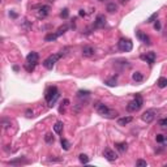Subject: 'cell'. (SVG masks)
<instances>
[{
    "label": "cell",
    "instance_id": "cell-35",
    "mask_svg": "<svg viewBox=\"0 0 167 167\" xmlns=\"http://www.w3.org/2000/svg\"><path fill=\"white\" fill-rule=\"evenodd\" d=\"M26 116H28V118H33V111H31V110H26Z\"/></svg>",
    "mask_w": 167,
    "mask_h": 167
},
{
    "label": "cell",
    "instance_id": "cell-40",
    "mask_svg": "<svg viewBox=\"0 0 167 167\" xmlns=\"http://www.w3.org/2000/svg\"><path fill=\"white\" fill-rule=\"evenodd\" d=\"M166 166H167V164H166Z\"/></svg>",
    "mask_w": 167,
    "mask_h": 167
},
{
    "label": "cell",
    "instance_id": "cell-31",
    "mask_svg": "<svg viewBox=\"0 0 167 167\" xmlns=\"http://www.w3.org/2000/svg\"><path fill=\"white\" fill-rule=\"evenodd\" d=\"M136 166L137 167H147V163H146V161H144V159H137Z\"/></svg>",
    "mask_w": 167,
    "mask_h": 167
},
{
    "label": "cell",
    "instance_id": "cell-5",
    "mask_svg": "<svg viewBox=\"0 0 167 167\" xmlns=\"http://www.w3.org/2000/svg\"><path fill=\"white\" fill-rule=\"evenodd\" d=\"M68 28H69L68 25L62 26V28L57 29V31H55V33H50V34L46 35V37H45V41H46V42H54V41H56L62 34H64L65 31L68 30Z\"/></svg>",
    "mask_w": 167,
    "mask_h": 167
},
{
    "label": "cell",
    "instance_id": "cell-15",
    "mask_svg": "<svg viewBox=\"0 0 167 167\" xmlns=\"http://www.w3.org/2000/svg\"><path fill=\"white\" fill-rule=\"evenodd\" d=\"M132 120H133L132 116H124V118L118 119V124H119V125H127V124H129Z\"/></svg>",
    "mask_w": 167,
    "mask_h": 167
},
{
    "label": "cell",
    "instance_id": "cell-8",
    "mask_svg": "<svg viewBox=\"0 0 167 167\" xmlns=\"http://www.w3.org/2000/svg\"><path fill=\"white\" fill-rule=\"evenodd\" d=\"M103 157H105L108 162H114V161H116V158H118V154H116L112 149L106 147V149L103 150Z\"/></svg>",
    "mask_w": 167,
    "mask_h": 167
},
{
    "label": "cell",
    "instance_id": "cell-34",
    "mask_svg": "<svg viewBox=\"0 0 167 167\" xmlns=\"http://www.w3.org/2000/svg\"><path fill=\"white\" fill-rule=\"evenodd\" d=\"M161 22H159V21H156V24H154V29H156V30H161Z\"/></svg>",
    "mask_w": 167,
    "mask_h": 167
},
{
    "label": "cell",
    "instance_id": "cell-25",
    "mask_svg": "<svg viewBox=\"0 0 167 167\" xmlns=\"http://www.w3.org/2000/svg\"><path fill=\"white\" fill-rule=\"evenodd\" d=\"M62 147L64 150H69V147H71V144H69V141L67 139H62Z\"/></svg>",
    "mask_w": 167,
    "mask_h": 167
},
{
    "label": "cell",
    "instance_id": "cell-11",
    "mask_svg": "<svg viewBox=\"0 0 167 167\" xmlns=\"http://www.w3.org/2000/svg\"><path fill=\"white\" fill-rule=\"evenodd\" d=\"M38 60H39V55L35 51H31L26 56V63H35V64H38Z\"/></svg>",
    "mask_w": 167,
    "mask_h": 167
},
{
    "label": "cell",
    "instance_id": "cell-33",
    "mask_svg": "<svg viewBox=\"0 0 167 167\" xmlns=\"http://www.w3.org/2000/svg\"><path fill=\"white\" fill-rule=\"evenodd\" d=\"M68 105H69V101H68V99H64V101H63L62 107H60V112H64V107H65V106H68Z\"/></svg>",
    "mask_w": 167,
    "mask_h": 167
},
{
    "label": "cell",
    "instance_id": "cell-30",
    "mask_svg": "<svg viewBox=\"0 0 167 167\" xmlns=\"http://www.w3.org/2000/svg\"><path fill=\"white\" fill-rule=\"evenodd\" d=\"M157 17H158V12H156V13L151 14V16H150V17L146 20V24H150V22H153V21H156Z\"/></svg>",
    "mask_w": 167,
    "mask_h": 167
},
{
    "label": "cell",
    "instance_id": "cell-16",
    "mask_svg": "<svg viewBox=\"0 0 167 167\" xmlns=\"http://www.w3.org/2000/svg\"><path fill=\"white\" fill-rule=\"evenodd\" d=\"M26 159L25 158H17V159H11V161L8 162V164H11V166H18V164H22V163H26Z\"/></svg>",
    "mask_w": 167,
    "mask_h": 167
},
{
    "label": "cell",
    "instance_id": "cell-37",
    "mask_svg": "<svg viewBox=\"0 0 167 167\" xmlns=\"http://www.w3.org/2000/svg\"><path fill=\"white\" fill-rule=\"evenodd\" d=\"M78 14H80V16H85V11H84V9H81V11L78 12Z\"/></svg>",
    "mask_w": 167,
    "mask_h": 167
},
{
    "label": "cell",
    "instance_id": "cell-23",
    "mask_svg": "<svg viewBox=\"0 0 167 167\" xmlns=\"http://www.w3.org/2000/svg\"><path fill=\"white\" fill-rule=\"evenodd\" d=\"M157 84H158V86L161 89L166 88V86H167V78H166V77H161V78L158 80V82H157Z\"/></svg>",
    "mask_w": 167,
    "mask_h": 167
},
{
    "label": "cell",
    "instance_id": "cell-17",
    "mask_svg": "<svg viewBox=\"0 0 167 167\" xmlns=\"http://www.w3.org/2000/svg\"><path fill=\"white\" fill-rule=\"evenodd\" d=\"M89 97H90V91H88V90H78L77 91V98H80V99H88Z\"/></svg>",
    "mask_w": 167,
    "mask_h": 167
},
{
    "label": "cell",
    "instance_id": "cell-20",
    "mask_svg": "<svg viewBox=\"0 0 167 167\" xmlns=\"http://www.w3.org/2000/svg\"><path fill=\"white\" fill-rule=\"evenodd\" d=\"M132 80L136 82H141L142 80H144V76H142L141 72H135V73L132 74Z\"/></svg>",
    "mask_w": 167,
    "mask_h": 167
},
{
    "label": "cell",
    "instance_id": "cell-14",
    "mask_svg": "<svg viewBox=\"0 0 167 167\" xmlns=\"http://www.w3.org/2000/svg\"><path fill=\"white\" fill-rule=\"evenodd\" d=\"M48 12H50V7H48V5H42L39 8V11H38V17L45 18L46 16L48 14Z\"/></svg>",
    "mask_w": 167,
    "mask_h": 167
},
{
    "label": "cell",
    "instance_id": "cell-9",
    "mask_svg": "<svg viewBox=\"0 0 167 167\" xmlns=\"http://www.w3.org/2000/svg\"><path fill=\"white\" fill-rule=\"evenodd\" d=\"M136 35H137V38H139V39L141 41L142 43H145V45H147V46H149L150 43H151V42H150L149 35H146V34H145V33H142L141 30H137V31H136Z\"/></svg>",
    "mask_w": 167,
    "mask_h": 167
},
{
    "label": "cell",
    "instance_id": "cell-29",
    "mask_svg": "<svg viewBox=\"0 0 167 167\" xmlns=\"http://www.w3.org/2000/svg\"><path fill=\"white\" fill-rule=\"evenodd\" d=\"M158 125H159V127H162V128H167V116H166V118H162V119H159Z\"/></svg>",
    "mask_w": 167,
    "mask_h": 167
},
{
    "label": "cell",
    "instance_id": "cell-36",
    "mask_svg": "<svg viewBox=\"0 0 167 167\" xmlns=\"http://www.w3.org/2000/svg\"><path fill=\"white\" fill-rule=\"evenodd\" d=\"M9 16L13 17V18H16V17H17V13H14V12H9Z\"/></svg>",
    "mask_w": 167,
    "mask_h": 167
},
{
    "label": "cell",
    "instance_id": "cell-2",
    "mask_svg": "<svg viewBox=\"0 0 167 167\" xmlns=\"http://www.w3.org/2000/svg\"><path fill=\"white\" fill-rule=\"evenodd\" d=\"M45 98H46L47 105L50 106V107H52V106H54V103L56 102V99L59 98V91H57L56 86H48L47 90H46Z\"/></svg>",
    "mask_w": 167,
    "mask_h": 167
},
{
    "label": "cell",
    "instance_id": "cell-24",
    "mask_svg": "<svg viewBox=\"0 0 167 167\" xmlns=\"http://www.w3.org/2000/svg\"><path fill=\"white\" fill-rule=\"evenodd\" d=\"M116 80H118V76H112L111 78L106 80V84H107L108 86H115L116 85Z\"/></svg>",
    "mask_w": 167,
    "mask_h": 167
},
{
    "label": "cell",
    "instance_id": "cell-12",
    "mask_svg": "<svg viewBox=\"0 0 167 167\" xmlns=\"http://www.w3.org/2000/svg\"><path fill=\"white\" fill-rule=\"evenodd\" d=\"M141 59L142 60H146L150 65L154 64V62H156V52H147L146 55H142Z\"/></svg>",
    "mask_w": 167,
    "mask_h": 167
},
{
    "label": "cell",
    "instance_id": "cell-21",
    "mask_svg": "<svg viewBox=\"0 0 167 167\" xmlns=\"http://www.w3.org/2000/svg\"><path fill=\"white\" fill-rule=\"evenodd\" d=\"M156 140H157V142H159V144H167V136L166 135H157Z\"/></svg>",
    "mask_w": 167,
    "mask_h": 167
},
{
    "label": "cell",
    "instance_id": "cell-28",
    "mask_svg": "<svg viewBox=\"0 0 167 167\" xmlns=\"http://www.w3.org/2000/svg\"><path fill=\"white\" fill-rule=\"evenodd\" d=\"M45 141L47 142V144H52V142L55 141V139H54V136H52L51 133H47L46 137H45Z\"/></svg>",
    "mask_w": 167,
    "mask_h": 167
},
{
    "label": "cell",
    "instance_id": "cell-32",
    "mask_svg": "<svg viewBox=\"0 0 167 167\" xmlns=\"http://www.w3.org/2000/svg\"><path fill=\"white\" fill-rule=\"evenodd\" d=\"M68 16H69V11H68V9H67V8L63 9L62 13H60V17L64 18V20H65V18H68Z\"/></svg>",
    "mask_w": 167,
    "mask_h": 167
},
{
    "label": "cell",
    "instance_id": "cell-10",
    "mask_svg": "<svg viewBox=\"0 0 167 167\" xmlns=\"http://www.w3.org/2000/svg\"><path fill=\"white\" fill-rule=\"evenodd\" d=\"M105 25H106V17L103 14H98L95 21H94V26L95 28H103Z\"/></svg>",
    "mask_w": 167,
    "mask_h": 167
},
{
    "label": "cell",
    "instance_id": "cell-4",
    "mask_svg": "<svg viewBox=\"0 0 167 167\" xmlns=\"http://www.w3.org/2000/svg\"><path fill=\"white\" fill-rule=\"evenodd\" d=\"M62 57H63V51L59 52V54L50 55V56L43 62V67H45L46 69H52V68H54V65H55V63H56L59 59H62Z\"/></svg>",
    "mask_w": 167,
    "mask_h": 167
},
{
    "label": "cell",
    "instance_id": "cell-22",
    "mask_svg": "<svg viewBox=\"0 0 167 167\" xmlns=\"http://www.w3.org/2000/svg\"><path fill=\"white\" fill-rule=\"evenodd\" d=\"M54 130H55V133L60 135V133L63 132V123L62 122H56V124L54 125Z\"/></svg>",
    "mask_w": 167,
    "mask_h": 167
},
{
    "label": "cell",
    "instance_id": "cell-26",
    "mask_svg": "<svg viewBox=\"0 0 167 167\" xmlns=\"http://www.w3.org/2000/svg\"><path fill=\"white\" fill-rule=\"evenodd\" d=\"M78 159H80V162H81L82 164L89 163V157L86 156V154H80V156H78Z\"/></svg>",
    "mask_w": 167,
    "mask_h": 167
},
{
    "label": "cell",
    "instance_id": "cell-19",
    "mask_svg": "<svg viewBox=\"0 0 167 167\" xmlns=\"http://www.w3.org/2000/svg\"><path fill=\"white\" fill-rule=\"evenodd\" d=\"M106 11H107L108 13H114V12L118 11V5H116L115 3H108L107 5H106Z\"/></svg>",
    "mask_w": 167,
    "mask_h": 167
},
{
    "label": "cell",
    "instance_id": "cell-39",
    "mask_svg": "<svg viewBox=\"0 0 167 167\" xmlns=\"http://www.w3.org/2000/svg\"><path fill=\"white\" fill-rule=\"evenodd\" d=\"M98 1H105V0H98Z\"/></svg>",
    "mask_w": 167,
    "mask_h": 167
},
{
    "label": "cell",
    "instance_id": "cell-18",
    "mask_svg": "<svg viewBox=\"0 0 167 167\" xmlns=\"http://www.w3.org/2000/svg\"><path fill=\"white\" fill-rule=\"evenodd\" d=\"M115 147H116L118 150H119L120 153H124V151H127L128 145L125 144V142H116V144H115Z\"/></svg>",
    "mask_w": 167,
    "mask_h": 167
},
{
    "label": "cell",
    "instance_id": "cell-6",
    "mask_svg": "<svg viewBox=\"0 0 167 167\" xmlns=\"http://www.w3.org/2000/svg\"><path fill=\"white\" fill-rule=\"evenodd\" d=\"M118 48H119L122 52H129L132 51L133 48V43L130 42L129 39H125V38H122V39L118 42Z\"/></svg>",
    "mask_w": 167,
    "mask_h": 167
},
{
    "label": "cell",
    "instance_id": "cell-3",
    "mask_svg": "<svg viewBox=\"0 0 167 167\" xmlns=\"http://www.w3.org/2000/svg\"><path fill=\"white\" fill-rule=\"evenodd\" d=\"M142 105H144V99H142V97L140 95V94H136L135 99L130 101V102L127 105V110L129 111V112H136V111H139L140 108L142 107Z\"/></svg>",
    "mask_w": 167,
    "mask_h": 167
},
{
    "label": "cell",
    "instance_id": "cell-1",
    "mask_svg": "<svg viewBox=\"0 0 167 167\" xmlns=\"http://www.w3.org/2000/svg\"><path fill=\"white\" fill-rule=\"evenodd\" d=\"M95 108H97V112H98L99 115L103 116V118H107V119H114V118L118 116V112H116L115 110L108 108L107 106L103 105V103H97Z\"/></svg>",
    "mask_w": 167,
    "mask_h": 167
},
{
    "label": "cell",
    "instance_id": "cell-38",
    "mask_svg": "<svg viewBox=\"0 0 167 167\" xmlns=\"http://www.w3.org/2000/svg\"><path fill=\"white\" fill-rule=\"evenodd\" d=\"M127 1H128V0H119L120 4H124V3H127Z\"/></svg>",
    "mask_w": 167,
    "mask_h": 167
},
{
    "label": "cell",
    "instance_id": "cell-7",
    "mask_svg": "<svg viewBox=\"0 0 167 167\" xmlns=\"http://www.w3.org/2000/svg\"><path fill=\"white\" fill-rule=\"evenodd\" d=\"M142 120H144L145 123H151L154 120V118H156V110H153V108H150V110H146L144 114L141 115Z\"/></svg>",
    "mask_w": 167,
    "mask_h": 167
},
{
    "label": "cell",
    "instance_id": "cell-27",
    "mask_svg": "<svg viewBox=\"0 0 167 167\" xmlns=\"http://www.w3.org/2000/svg\"><path fill=\"white\" fill-rule=\"evenodd\" d=\"M35 65H37L35 63H26V64H25V69L28 72H33V71H34V68H35Z\"/></svg>",
    "mask_w": 167,
    "mask_h": 167
},
{
    "label": "cell",
    "instance_id": "cell-13",
    "mask_svg": "<svg viewBox=\"0 0 167 167\" xmlns=\"http://www.w3.org/2000/svg\"><path fill=\"white\" fill-rule=\"evenodd\" d=\"M93 55H94L93 47H90V46H85V47L82 48V56L84 57H91Z\"/></svg>",
    "mask_w": 167,
    "mask_h": 167
}]
</instances>
